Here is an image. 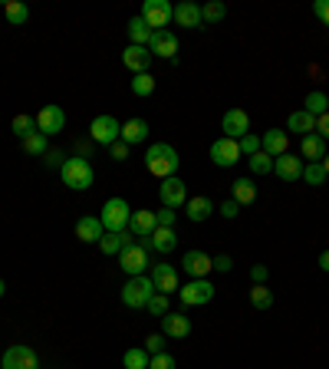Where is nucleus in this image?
I'll use <instances>...</instances> for the list:
<instances>
[{"mask_svg":"<svg viewBox=\"0 0 329 369\" xmlns=\"http://www.w3.org/2000/svg\"><path fill=\"white\" fill-rule=\"evenodd\" d=\"M178 165H181L178 152L171 149L168 142H155V145H149V152H145V169L161 181L171 178V175L178 171Z\"/></svg>","mask_w":329,"mask_h":369,"instance_id":"f257e3e1","label":"nucleus"},{"mask_svg":"<svg viewBox=\"0 0 329 369\" xmlns=\"http://www.w3.org/2000/svg\"><path fill=\"white\" fill-rule=\"evenodd\" d=\"M59 175H63V185L73 191H89L93 188V165L83 159V155H76V159H66L63 169H59Z\"/></svg>","mask_w":329,"mask_h":369,"instance_id":"f03ea898","label":"nucleus"},{"mask_svg":"<svg viewBox=\"0 0 329 369\" xmlns=\"http://www.w3.org/2000/svg\"><path fill=\"white\" fill-rule=\"evenodd\" d=\"M155 294H158V290H155V284H151V277H145V274L129 277V284L122 287V303L132 307V310H145Z\"/></svg>","mask_w":329,"mask_h":369,"instance_id":"7ed1b4c3","label":"nucleus"},{"mask_svg":"<svg viewBox=\"0 0 329 369\" xmlns=\"http://www.w3.org/2000/svg\"><path fill=\"white\" fill-rule=\"evenodd\" d=\"M129 218H132V208L125 198H109L103 205V215H99L105 231H125V227H129Z\"/></svg>","mask_w":329,"mask_h":369,"instance_id":"20e7f679","label":"nucleus"},{"mask_svg":"<svg viewBox=\"0 0 329 369\" xmlns=\"http://www.w3.org/2000/svg\"><path fill=\"white\" fill-rule=\"evenodd\" d=\"M181 290V303L185 307H204V303H211L214 300V294H217V287L207 280V277H201V280H188L185 287H178Z\"/></svg>","mask_w":329,"mask_h":369,"instance_id":"39448f33","label":"nucleus"},{"mask_svg":"<svg viewBox=\"0 0 329 369\" xmlns=\"http://www.w3.org/2000/svg\"><path fill=\"white\" fill-rule=\"evenodd\" d=\"M151 30H165L175 20V7H171L168 0H145L142 4V13H139Z\"/></svg>","mask_w":329,"mask_h":369,"instance_id":"423d86ee","label":"nucleus"},{"mask_svg":"<svg viewBox=\"0 0 329 369\" xmlns=\"http://www.w3.org/2000/svg\"><path fill=\"white\" fill-rule=\"evenodd\" d=\"M89 135H93L96 145H112L122 139V123L115 115H96L93 125H89Z\"/></svg>","mask_w":329,"mask_h":369,"instance_id":"0eeeda50","label":"nucleus"},{"mask_svg":"<svg viewBox=\"0 0 329 369\" xmlns=\"http://www.w3.org/2000/svg\"><path fill=\"white\" fill-rule=\"evenodd\" d=\"M0 369H40V356L30 350L27 343H13V346H7V353H4Z\"/></svg>","mask_w":329,"mask_h":369,"instance_id":"6e6552de","label":"nucleus"},{"mask_svg":"<svg viewBox=\"0 0 329 369\" xmlns=\"http://www.w3.org/2000/svg\"><path fill=\"white\" fill-rule=\"evenodd\" d=\"M161 208H181V205H188V185L178 178V175H171V178L161 181Z\"/></svg>","mask_w":329,"mask_h":369,"instance_id":"1a4fd4ad","label":"nucleus"},{"mask_svg":"<svg viewBox=\"0 0 329 369\" xmlns=\"http://www.w3.org/2000/svg\"><path fill=\"white\" fill-rule=\"evenodd\" d=\"M221 129H224V139L241 142V139L250 132V115H247L244 109H227L224 119H221Z\"/></svg>","mask_w":329,"mask_h":369,"instance_id":"9d476101","label":"nucleus"},{"mask_svg":"<svg viewBox=\"0 0 329 369\" xmlns=\"http://www.w3.org/2000/svg\"><path fill=\"white\" fill-rule=\"evenodd\" d=\"M119 267H122L129 277H142L145 274V267H149V251H145L142 244L125 247L122 254H119Z\"/></svg>","mask_w":329,"mask_h":369,"instance_id":"9b49d317","label":"nucleus"},{"mask_svg":"<svg viewBox=\"0 0 329 369\" xmlns=\"http://www.w3.org/2000/svg\"><path fill=\"white\" fill-rule=\"evenodd\" d=\"M181 267H185V274L191 277V280H201V277H207L211 271H214V257L204 254V251H188L185 254V261H181Z\"/></svg>","mask_w":329,"mask_h":369,"instance_id":"f8f14e48","label":"nucleus"},{"mask_svg":"<svg viewBox=\"0 0 329 369\" xmlns=\"http://www.w3.org/2000/svg\"><path fill=\"white\" fill-rule=\"evenodd\" d=\"M211 161L221 165V169H231V165L241 161V145H237L234 139H224V135H221V139L211 145Z\"/></svg>","mask_w":329,"mask_h":369,"instance_id":"ddd939ff","label":"nucleus"},{"mask_svg":"<svg viewBox=\"0 0 329 369\" xmlns=\"http://www.w3.org/2000/svg\"><path fill=\"white\" fill-rule=\"evenodd\" d=\"M63 125H66V113L59 109V106H43L37 113V129L43 135H57V132H63Z\"/></svg>","mask_w":329,"mask_h":369,"instance_id":"4468645a","label":"nucleus"},{"mask_svg":"<svg viewBox=\"0 0 329 369\" xmlns=\"http://www.w3.org/2000/svg\"><path fill=\"white\" fill-rule=\"evenodd\" d=\"M139 244L145 247V251L151 247V251H158V254H171V251L178 247V234H175L171 227H155V231H151V237H142Z\"/></svg>","mask_w":329,"mask_h":369,"instance_id":"2eb2a0df","label":"nucleus"},{"mask_svg":"<svg viewBox=\"0 0 329 369\" xmlns=\"http://www.w3.org/2000/svg\"><path fill=\"white\" fill-rule=\"evenodd\" d=\"M149 53L151 57H161V59H175L178 57V37L171 30H155V37L149 43Z\"/></svg>","mask_w":329,"mask_h":369,"instance_id":"dca6fc26","label":"nucleus"},{"mask_svg":"<svg viewBox=\"0 0 329 369\" xmlns=\"http://www.w3.org/2000/svg\"><path fill=\"white\" fill-rule=\"evenodd\" d=\"M135 244V234H132L129 227L125 231H105L103 241H99V251H103L105 257H112V254H122L125 247Z\"/></svg>","mask_w":329,"mask_h":369,"instance_id":"f3484780","label":"nucleus"},{"mask_svg":"<svg viewBox=\"0 0 329 369\" xmlns=\"http://www.w3.org/2000/svg\"><path fill=\"white\" fill-rule=\"evenodd\" d=\"M260 149L270 155V159H280L290 152V132L287 129H270L267 135H260Z\"/></svg>","mask_w":329,"mask_h":369,"instance_id":"a211bd4d","label":"nucleus"},{"mask_svg":"<svg viewBox=\"0 0 329 369\" xmlns=\"http://www.w3.org/2000/svg\"><path fill=\"white\" fill-rule=\"evenodd\" d=\"M151 284L158 294H171V290H178V271L171 264H155L151 267Z\"/></svg>","mask_w":329,"mask_h":369,"instance_id":"6ab92c4d","label":"nucleus"},{"mask_svg":"<svg viewBox=\"0 0 329 369\" xmlns=\"http://www.w3.org/2000/svg\"><path fill=\"white\" fill-rule=\"evenodd\" d=\"M273 175L277 178H283V181H296V178H303V161L296 159V155H280V159H273Z\"/></svg>","mask_w":329,"mask_h":369,"instance_id":"aec40b11","label":"nucleus"},{"mask_svg":"<svg viewBox=\"0 0 329 369\" xmlns=\"http://www.w3.org/2000/svg\"><path fill=\"white\" fill-rule=\"evenodd\" d=\"M103 234H105V227L99 218H89V215H86V218L76 221V237H79L83 244H99Z\"/></svg>","mask_w":329,"mask_h":369,"instance_id":"412c9836","label":"nucleus"},{"mask_svg":"<svg viewBox=\"0 0 329 369\" xmlns=\"http://www.w3.org/2000/svg\"><path fill=\"white\" fill-rule=\"evenodd\" d=\"M175 23H178V27H188V30L201 27V23H204V17H201V7H197V4H191V0H181L178 7H175Z\"/></svg>","mask_w":329,"mask_h":369,"instance_id":"4be33fe9","label":"nucleus"},{"mask_svg":"<svg viewBox=\"0 0 329 369\" xmlns=\"http://www.w3.org/2000/svg\"><path fill=\"white\" fill-rule=\"evenodd\" d=\"M122 63H125V67H129L135 76H139V73H149V63H151L149 47H135V43H132V47L122 53Z\"/></svg>","mask_w":329,"mask_h":369,"instance_id":"5701e85b","label":"nucleus"},{"mask_svg":"<svg viewBox=\"0 0 329 369\" xmlns=\"http://www.w3.org/2000/svg\"><path fill=\"white\" fill-rule=\"evenodd\" d=\"M158 227V221H155V211H132V218H129V231L135 237H151V231Z\"/></svg>","mask_w":329,"mask_h":369,"instance_id":"b1692460","label":"nucleus"},{"mask_svg":"<svg viewBox=\"0 0 329 369\" xmlns=\"http://www.w3.org/2000/svg\"><path fill=\"white\" fill-rule=\"evenodd\" d=\"M161 323H165V336H171V340H185V336H191V320L188 317H181V313H165Z\"/></svg>","mask_w":329,"mask_h":369,"instance_id":"393cba45","label":"nucleus"},{"mask_svg":"<svg viewBox=\"0 0 329 369\" xmlns=\"http://www.w3.org/2000/svg\"><path fill=\"white\" fill-rule=\"evenodd\" d=\"M287 132H300V135L316 132V115H310L306 109L290 113V119H287Z\"/></svg>","mask_w":329,"mask_h":369,"instance_id":"a878e982","label":"nucleus"},{"mask_svg":"<svg viewBox=\"0 0 329 369\" xmlns=\"http://www.w3.org/2000/svg\"><path fill=\"white\" fill-rule=\"evenodd\" d=\"M300 155L303 159H310V161H323L329 155L326 152V142H323L316 132H310V135H303V142H300Z\"/></svg>","mask_w":329,"mask_h":369,"instance_id":"bb28decb","label":"nucleus"},{"mask_svg":"<svg viewBox=\"0 0 329 369\" xmlns=\"http://www.w3.org/2000/svg\"><path fill=\"white\" fill-rule=\"evenodd\" d=\"M185 215H188V221H207L214 215V201L204 198V195H197V198H191L188 205H185Z\"/></svg>","mask_w":329,"mask_h":369,"instance_id":"cd10ccee","label":"nucleus"},{"mask_svg":"<svg viewBox=\"0 0 329 369\" xmlns=\"http://www.w3.org/2000/svg\"><path fill=\"white\" fill-rule=\"evenodd\" d=\"M149 139V123L145 119H129V123H122V142L125 145H139Z\"/></svg>","mask_w":329,"mask_h":369,"instance_id":"c85d7f7f","label":"nucleus"},{"mask_svg":"<svg viewBox=\"0 0 329 369\" xmlns=\"http://www.w3.org/2000/svg\"><path fill=\"white\" fill-rule=\"evenodd\" d=\"M231 198L244 208V205H250V201H257V185L250 178H237L234 185H231Z\"/></svg>","mask_w":329,"mask_h":369,"instance_id":"c756f323","label":"nucleus"},{"mask_svg":"<svg viewBox=\"0 0 329 369\" xmlns=\"http://www.w3.org/2000/svg\"><path fill=\"white\" fill-rule=\"evenodd\" d=\"M129 37H132V43H135V47H149L151 37H155V30H151L142 17H132L129 20Z\"/></svg>","mask_w":329,"mask_h":369,"instance_id":"7c9ffc66","label":"nucleus"},{"mask_svg":"<svg viewBox=\"0 0 329 369\" xmlns=\"http://www.w3.org/2000/svg\"><path fill=\"white\" fill-rule=\"evenodd\" d=\"M4 17H7L13 27H23L30 20V7L20 4V0H4Z\"/></svg>","mask_w":329,"mask_h":369,"instance_id":"2f4dec72","label":"nucleus"},{"mask_svg":"<svg viewBox=\"0 0 329 369\" xmlns=\"http://www.w3.org/2000/svg\"><path fill=\"white\" fill-rule=\"evenodd\" d=\"M149 363H151V356L145 353V346H132V350H125V356H122L125 369H149Z\"/></svg>","mask_w":329,"mask_h":369,"instance_id":"473e14b6","label":"nucleus"},{"mask_svg":"<svg viewBox=\"0 0 329 369\" xmlns=\"http://www.w3.org/2000/svg\"><path fill=\"white\" fill-rule=\"evenodd\" d=\"M250 303H254L257 310H270L273 307V290L267 284H254L250 287Z\"/></svg>","mask_w":329,"mask_h":369,"instance_id":"72a5a7b5","label":"nucleus"},{"mask_svg":"<svg viewBox=\"0 0 329 369\" xmlns=\"http://www.w3.org/2000/svg\"><path fill=\"white\" fill-rule=\"evenodd\" d=\"M10 129H13V132L20 135V139H27V135H33V132H40L37 129V119H33V115H13V123H10Z\"/></svg>","mask_w":329,"mask_h":369,"instance_id":"f704fd0d","label":"nucleus"},{"mask_svg":"<svg viewBox=\"0 0 329 369\" xmlns=\"http://www.w3.org/2000/svg\"><path fill=\"white\" fill-rule=\"evenodd\" d=\"M326 106H329V99H326V93H320V89H316V93H310L306 99H303V109H306L310 115H323V113H329Z\"/></svg>","mask_w":329,"mask_h":369,"instance_id":"c9c22d12","label":"nucleus"},{"mask_svg":"<svg viewBox=\"0 0 329 369\" xmlns=\"http://www.w3.org/2000/svg\"><path fill=\"white\" fill-rule=\"evenodd\" d=\"M20 142H23V152H27V155H47V135L43 132H33V135H27V139H20Z\"/></svg>","mask_w":329,"mask_h":369,"instance_id":"e433bc0d","label":"nucleus"},{"mask_svg":"<svg viewBox=\"0 0 329 369\" xmlns=\"http://www.w3.org/2000/svg\"><path fill=\"white\" fill-rule=\"evenodd\" d=\"M303 181H306V185H323V181H326L323 161H306V165H303Z\"/></svg>","mask_w":329,"mask_h":369,"instance_id":"4c0bfd02","label":"nucleus"},{"mask_svg":"<svg viewBox=\"0 0 329 369\" xmlns=\"http://www.w3.org/2000/svg\"><path fill=\"white\" fill-rule=\"evenodd\" d=\"M247 165H250V171H254V175H270V171H273V159L263 149L257 152V155H250V159H247Z\"/></svg>","mask_w":329,"mask_h":369,"instance_id":"58836bf2","label":"nucleus"},{"mask_svg":"<svg viewBox=\"0 0 329 369\" xmlns=\"http://www.w3.org/2000/svg\"><path fill=\"white\" fill-rule=\"evenodd\" d=\"M201 17H204L207 23H221V20L227 17V7L221 4V0H211V4H204V7H201Z\"/></svg>","mask_w":329,"mask_h":369,"instance_id":"ea45409f","label":"nucleus"},{"mask_svg":"<svg viewBox=\"0 0 329 369\" xmlns=\"http://www.w3.org/2000/svg\"><path fill=\"white\" fill-rule=\"evenodd\" d=\"M132 93H135V96H151V93H155V76H151V73H139L135 79H132Z\"/></svg>","mask_w":329,"mask_h":369,"instance_id":"a19ab883","label":"nucleus"},{"mask_svg":"<svg viewBox=\"0 0 329 369\" xmlns=\"http://www.w3.org/2000/svg\"><path fill=\"white\" fill-rule=\"evenodd\" d=\"M145 310H149L151 317H158V320H161V317L168 313V294H155L149 300V307H145Z\"/></svg>","mask_w":329,"mask_h":369,"instance_id":"79ce46f5","label":"nucleus"},{"mask_svg":"<svg viewBox=\"0 0 329 369\" xmlns=\"http://www.w3.org/2000/svg\"><path fill=\"white\" fill-rule=\"evenodd\" d=\"M237 145H241V155H247V159H250V155H257V152H260V135H250V132H247Z\"/></svg>","mask_w":329,"mask_h":369,"instance_id":"37998d69","label":"nucleus"},{"mask_svg":"<svg viewBox=\"0 0 329 369\" xmlns=\"http://www.w3.org/2000/svg\"><path fill=\"white\" fill-rule=\"evenodd\" d=\"M145 353H149V356H158V353H165V336H161V333H151L149 340H145Z\"/></svg>","mask_w":329,"mask_h":369,"instance_id":"c03bdc74","label":"nucleus"},{"mask_svg":"<svg viewBox=\"0 0 329 369\" xmlns=\"http://www.w3.org/2000/svg\"><path fill=\"white\" fill-rule=\"evenodd\" d=\"M149 369H175V356H168V353H158V356H151Z\"/></svg>","mask_w":329,"mask_h":369,"instance_id":"a18cd8bd","label":"nucleus"},{"mask_svg":"<svg viewBox=\"0 0 329 369\" xmlns=\"http://www.w3.org/2000/svg\"><path fill=\"white\" fill-rule=\"evenodd\" d=\"M155 221H158V227H175V208L155 211Z\"/></svg>","mask_w":329,"mask_h":369,"instance_id":"49530a36","label":"nucleus"},{"mask_svg":"<svg viewBox=\"0 0 329 369\" xmlns=\"http://www.w3.org/2000/svg\"><path fill=\"white\" fill-rule=\"evenodd\" d=\"M109 155H112L115 161H125V159H129V145H125L122 139H119V142H112V145H109Z\"/></svg>","mask_w":329,"mask_h":369,"instance_id":"de8ad7c7","label":"nucleus"},{"mask_svg":"<svg viewBox=\"0 0 329 369\" xmlns=\"http://www.w3.org/2000/svg\"><path fill=\"white\" fill-rule=\"evenodd\" d=\"M237 215H241V205H237L234 198H231V201H224V205H221V218H227V221H234Z\"/></svg>","mask_w":329,"mask_h":369,"instance_id":"09e8293b","label":"nucleus"},{"mask_svg":"<svg viewBox=\"0 0 329 369\" xmlns=\"http://www.w3.org/2000/svg\"><path fill=\"white\" fill-rule=\"evenodd\" d=\"M316 135H320L323 142H329V113L316 115Z\"/></svg>","mask_w":329,"mask_h":369,"instance_id":"8fccbe9b","label":"nucleus"},{"mask_svg":"<svg viewBox=\"0 0 329 369\" xmlns=\"http://www.w3.org/2000/svg\"><path fill=\"white\" fill-rule=\"evenodd\" d=\"M313 13L323 20V27H329V0H316L313 4Z\"/></svg>","mask_w":329,"mask_h":369,"instance_id":"3c124183","label":"nucleus"},{"mask_svg":"<svg viewBox=\"0 0 329 369\" xmlns=\"http://www.w3.org/2000/svg\"><path fill=\"white\" fill-rule=\"evenodd\" d=\"M231 267H234V261H231V257H227V254H217V257H214V271H221V274H227Z\"/></svg>","mask_w":329,"mask_h":369,"instance_id":"603ef678","label":"nucleus"},{"mask_svg":"<svg viewBox=\"0 0 329 369\" xmlns=\"http://www.w3.org/2000/svg\"><path fill=\"white\" fill-rule=\"evenodd\" d=\"M250 280H254V284H267V267H263V264L250 267Z\"/></svg>","mask_w":329,"mask_h":369,"instance_id":"864d4df0","label":"nucleus"},{"mask_svg":"<svg viewBox=\"0 0 329 369\" xmlns=\"http://www.w3.org/2000/svg\"><path fill=\"white\" fill-rule=\"evenodd\" d=\"M63 152H47V165L50 169H63Z\"/></svg>","mask_w":329,"mask_h":369,"instance_id":"5fc2aeb1","label":"nucleus"},{"mask_svg":"<svg viewBox=\"0 0 329 369\" xmlns=\"http://www.w3.org/2000/svg\"><path fill=\"white\" fill-rule=\"evenodd\" d=\"M320 267H323V271H326V274H329V247H326V251H323V254H320Z\"/></svg>","mask_w":329,"mask_h":369,"instance_id":"6e6d98bb","label":"nucleus"},{"mask_svg":"<svg viewBox=\"0 0 329 369\" xmlns=\"http://www.w3.org/2000/svg\"><path fill=\"white\" fill-rule=\"evenodd\" d=\"M323 169H326V178H329V155H326V159H323Z\"/></svg>","mask_w":329,"mask_h":369,"instance_id":"4d7b16f0","label":"nucleus"},{"mask_svg":"<svg viewBox=\"0 0 329 369\" xmlns=\"http://www.w3.org/2000/svg\"><path fill=\"white\" fill-rule=\"evenodd\" d=\"M4 290H7V284H4V280H0V297H4Z\"/></svg>","mask_w":329,"mask_h":369,"instance_id":"13d9d810","label":"nucleus"}]
</instances>
